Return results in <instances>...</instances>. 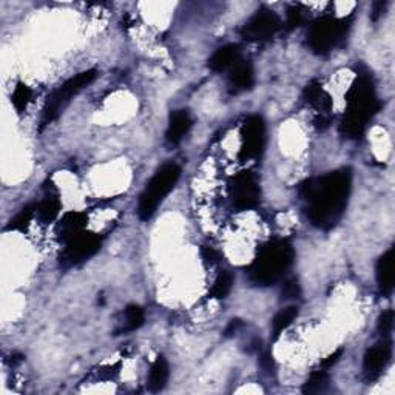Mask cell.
Returning a JSON list of instances; mask_svg holds the SVG:
<instances>
[{"mask_svg":"<svg viewBox=\"0 0 395 395\" xmlns=\"http://www.w3.org/2000/svg\"><path fill=\"white\" fill-rule=\"evenodd\" d=\"M352 187L350 168L330 172L323 178H314L301 184L300 193L307 201V216L315 227H335L348 206Z\"/></svg>","mask_w":395,"mask_h":395,"instance_id":"obj_1","label":"cell"},{"mask_svg":"<svg viewBox=\"0 0 395 395\" xmlns=\"http://www.w3.org/2000/svg\"><path fill=\"white\" fill-rule=\"evenodd\" d=\"M380 102L368 74H360L348 93V110L340 125L344 138L358 139L368 127V122L377 115Z\"/></svg>","mask_w":395,"mask_h":395,"instance_id":"obj_2","label":"cell"},{"mask_svg":"<svg viewBox=\"0 0 395 395\" xmlns=\"http://www.w3.org/2000/svg\"><path fill=\"white\" fill-rule=\"evenodd\" d=\"M295 258L293 247L283 239H275L261 247L247 275L253 284L272 286L283 277Z\"/></svg>","mask_w":395,"mask_h":395,"instance_id":"obj_3","label":"cell"},{"mask_svg":"<svg viewBox=\"0 0 395 395\" xmlns=\"http://www.w3.org/2000/svg\"><path fill=\"white\" fill-rule=\"evenodd\" d=\"M181 176V168L176 164H166L161 167L147 184L144 193L140 195L138 215L143 221H148L154 215L159 204L175 188Z\"/></svg>","mask_w":395,"mask_h":395,"instance_id":"obj_4","label":"cell"},{"mask_svg":"<svg viewBox=\"0 0 395 395\" xmlns=\"http://www.w3.org/2000/svg\"><path fill=\"white\" fill-rule=\"evenodd\" d=\"M350 28L349 19L323 16L315 19L309 26L307 44L316 54H326L340 44Z\"/></svg>","mask_w":395,"mask_h":395,"instance_id":"obj_5","label":"cell"},{"mask_svg":"<svg viewBox=\"0 0 395 395\" xmlns=\"http://www.w3.org/2000/svg\"><path fill=\"white\" fill-rule=\"evenodd\" d=\"M96 70H87V72L79 73L72 77V79H68L59 90L53 91L51 96H48L44 113H42V127L53 122L54 119L61 115L62 108L70 102V99L86 87H88L90 83L96 79Z\"/></svg>","mask_w":395,"mask_h":395,"instance_id":"obj_6","label":"cell"},{"mask_svg":"<svg viewBox=\"0 0 395 395\" xmlns=\"http://www.w3.org/2000/svg\"><path fill=\"white\" fill-rule=\"evenodd\" d=\"M230 196L236 210H252L259 204V184L252 172H241L230 179Z\"/></svg>","mask_w":395,"mask_h":395,"instance_id":"obj_7","label":"cell"},{"mask_svg":"<svg viewBox=\"0 0 395 395\" xmlns=\"http://www.w3.org/2000/svg\"><path fill=\"white\" fill-rule=\"evenodd\" d=\"M281 30V19L277 13L267 8L257 11L241 28V38L249 42L269 40Z\"/></svg>","mask_w":395,"mask_h":395,"instance_id":"obj_8","label":"cell"},{"mask_svg":"<svg viewBox=\"0 0 395 395\" xmlns=\"http://www.w3.org/2000/svg\"><path fill=\"white\" fill-rule=\"evenodd\" d=\"M241 152H239L241 159L258 158L263 153L266 144V125L263 118L253 115L245 119L241 129Z\"/></svg>","mask_w":395,"mask_h":395,"instance_id":"obj_9","label":"cell"},{"mask_svg":"<svg viewBox=\"0 0 395 395\" xmlns=\"http://www.w3.org/2000/svg\"><path fill=\"white\" fill-rule=\"evenodd\" d=\"M65 244L67 247L62 253V263L65 266H74L88 259L90 257H93L95 253L101 249L102 238L96 234L82 232V234L76 235Z\"/></svg>","mask_w":395,"mask_h":395,"instance_id":"obj_10","label":"cell"},{"mask_svg":"<svg viewBox=\"0 0 395 395\" xmlns=\"http://www.w3.org/2000/svg\"><path fill=\"white\" fill-rule=\"evenodd\" d=\"M392 358V343L389 340H383L368 349L363 360V372L364 378L368 382H376L387 368Z\"/></svg>","mask_w":395,"mask_h":395,"instance_id":"obj_11","label":"cell"},{"mask_svg":"<svg viewBox=\"0 0 395 395\" xmlns=\"http://www.w3.org/2000/svg\"><path fill=\"white\" fill-rule=\"evenodd\" d=\"M255 83V73L250 62L238 61L229 76V86L232 93H239V91H247Z\"/></svg>","mask_w":395,"mask_h":395,"instance_id":"obj_12","label":"cell"},{"mask_svg":"<svg viewBox=\"0 0 395 395\" xmlns=\"http://www.w3.org/2000/svg\"><path fill=\"white\" fill-rule=\"evenodd\" d=\"M193 119L190 116L187 110H175L170 115V121H168L166 139L170 144H179L182 138H184L188 130L192 129Z\"/></svg>","mask_w":395,"mask_h":395,"instance_id":"obj_13","label":"cell"},{"mask_svg":"<svg viewBox=\"0 0 395 395\" xmlns=\"http://www.w3.org/2000/svg\"><path fill=\"white\" fill-rule=\"evenodd\" d=\"M377 284L382 295H389L394 289V249H389L380 257L377 263Z\"/></svg>","mask_w":395,"mask_h":395,"instance_id":"obj_14","label":"cell"},{"mask_svg":"<svg viewBox=\"0 0 395 395\" xmlns=\"http://www.w3.org/2000/svg\"><path fill=\"white\" fill-rule=\"evenodd\" d=\"M87 225V215L81 213V211H72V213H67L62 218V221L59 224V238L63 243L70 241V239L74 238L76 235H79L83 232Z\"/></svg>","mask_w":395,"mask_h":395,"instance_id":"obj_15","label":"cell"},{"mask_svg":"<svg viewBox=\"0 0 395 395\" xmlns=\"http://www.w3.org/2000/svg\"><path fill=\"white\" fill-rule=\"evenodd\" d=\"M239 61V49L236 45H224L218 48L209 59V68L211 72L221 73L232 68Z\"/></svg>","mask_w":395,"mask_h":395,"instance_id":"obj_16","label":"cell"},{"mask_svg":"<svg viewBox=\"0 0 395 395\" xmlns=\"http://www.w3.org/2000/svg\"><path fill=\"white\" fill-rule=\"evenodd\" d=\"M168 377H170V368H168L167 360L159 355L148 373V389L152 392L162 391L168 382Z\"/></svg>","mask_w":395,"mask_h":395,"instance_id":"obj_17","label":"cell"},{"mask_svg":"<svg viewBox=\"0 0 395 395\" xmlns=\"http://www.w3.org/2000/svg\"><path fill=\"white\" fill-rule=\"evenodd\" d=\"M305 96L306 102H309L312 107H315L319 111H329L332 107V101H330V96L323 90L321 83L319 81L309 82L305 88Z\"/></svg>","mask_w":395,"mask_h":395,"instance_id":"obj_18","label":"cell"},{"mask_svg":"<svg viewBox=\"0 0 395 395\" xmlns=\"http://www.w3.org/2000/svg\"><path fill=\"white\" fill-rule=\"evenodd\" d=\"M62 204L58 195H48L38 206V213L42 223H53L59 216Z\"/></svg>","mask_w":395,"mask_h":395,"instance_id":"obj_19","label":"cell"},{"mask_svg":"<svg viewBox=\"0 0 395 395\" xmlns=\"http://www.w3.org/2000/svg\"><path fill=\"white\" fill-rule=\"evenodd\" d=\"M234 287V275L227 271H223L218 278L215 280L213 287L210 291V298L215 300H224L227 296Z\"/></svg>","mask_w":395,"mask_h":395,"instance_id":"obj_20","label":"cell"},{"mask_svg":"<svg viewBox=\"0 0 395 395\" xmlns=\"http://www.w3.org/2000/svg\"><path fill=\"white\" fill-rule=\"evenodd\" d=\"M296 315H298V309L291 306V307H286L281 310V312L275 316L273 321H272V332L273 337L277 338L280 337V334L283 332L284 329H287L291 324L293 323V320L296 319Z\"/></svg>","mask_w":395,"mask_h":395,"instance_id":"obj_21","label":"cell"},{"mask_svg":"<svg viewBox=\"0 0 395 395\" xmlns=\"http://www.w3.org/2000/svg\"><path fill=\"white\" fill-rule=\"evenodd\" d=\"M329 386V376L326 371H316L307 378V382L303 386L305 394H320L326 391Z\"/></svg>","mask_w":395,"mask_h":395,"instance_id":"obj_22","label":"cell"},{"mask_svg":"<svg viewBox=\"0 0 395 395\" xmlns=\"http://www.w3.org/2000/svg\"><path fill=\"white\" fill-rule=\"evenodd\" d=\"M31 99V90L28 86H25L24 82H19L16 88H14L11 95V102L14 105V108L17 110V113H24L30 104Z\"/></svg>","mask_w":395,"mask_h":395,"instance_id":"obj_23","label":"cell"},{"mask_svg":"<svg viewBox=\"0 0 395 395\" xmlns=\"http://www.w3.org/2000/svg\"><path fill=\"white\" fill-rule=\"evenodd\" d=\"M36 206H26L22 210L19 211V213L13 218L10 221V224L6 225V230H16V232H24L28 225H30L31 220H33V215H34V210H36Z\"/></svg>","mask_w":395,"mask_h":395,"instance_id":"obj_24","label":"cell"},{"mask_svg":"<svg viewBox=\"0 0 395 395\" xmlns=\"http://www.w3.org/2000/svg\"><path fill=\"white\" fill-rule=\"evenodd\" d=\"M145 321V315L143 307L136 305H131L125 309V329L127 330H136L143 326Z\"/></svg>","mask_w":395,"mask_h":395,"instance_id":"obj_25","label":"cell"},{"mask_svg":"<svg viewBox=\"0 0 395 395\" xmlns=\"http://www.w3.org/2000/svg\"><path fill=\"white\" fill-rule=\"evenodd\" d=\"M305 13L306 10L300 5H293L287 10L286 14V25L289 30H293V28H298L303 22H305Z\"/></svg>","mask_w":395,"mask_h":395,"instance_id":"obj_26","label":"cell"},{"mask_svg":"<svg viewBox=\"0 0 395 395\" xmlns=\"http://www.w3.org/2000/svg\"><path fill=\"white\" fill-rule=\"evenodd\" d=\"M392 329H394V310L387 309L378 319V332L382 334L383 338H387L392 334Z\"/></svg>","mask_w":395,"mask_h":395,"instance_id":"obj_27","label":"cell"},{"mask_svg":"<svg viewBox=\"0 0 395 395\" xmlns=\"http://www.w3.org/2000/svg\"><path fill=\"white\" fill-rule=\"evenodd\" d=\"M300 293H301V289H300L298 281H296L295 278H289L283 284V289H281V295H283V298L286 300L298 298Z\"/></svg>","mask_w":395,"mask_h":395,"instance_id":"obj_28","label":"cell"},{"mask_svg":"<svg viewBox=\"0 0 395 395\" xmlns=\"http://www.w3.org/2000/svg\"><path fill=\"white\" fill-rule=\"evenodd\" d=\"M201 255H202V259L206 261V264H210V266H213L221 261L220 253L211 249V247H202Z\"/></svg>","mask_w":395,"mask_h":395,"instance_id":"obj_29","label":"cell"},{"mask_svg":"<svg viewBox=\"0 0 395 395\" xmlns=\"http://www.w3.org/2000/svg\"><path fill=\"white\" fill-rule=\"evenodd\" d=\"M343 355V350L341 349H338L337 352H334L332 355H329L326 360H323V368H332V366L340 360V357Z\"/></svg>","mask_w":395,"mask_h":395,"instance_id":"obj_30","label":"cell"},{"mask_svg":"<svg viewBox=\"0 0 395 395\" xmlns=\"http://www.w3.org/2000/svg\"><path fill=\"white\" fill-rule=\"evenodd\" d=\"M386 2H376L373 3V6H372V19L373 20H377L380 16H382V14L385 13V10H386Z\"/></svg>","mask_w":395,"mask_h":395,"instance_id":"obj_31","label":"cell"},{"mask_svg":"<svg viewBox=\"0 0 395 395\" xmlns=\"http://www.w3.org/2000/svg\"><path fill=\"white\" fill-rule=\"evenodd\" d=\"M239 324H241V321H239V320H232V323L229 324V328L225 329V335H232V332H234V330H236V328L239 326Z\"/></svg>","mask_w":395,"mask_h":395,"instance_id":"obj_32","label":"cell"}]
</instances>
